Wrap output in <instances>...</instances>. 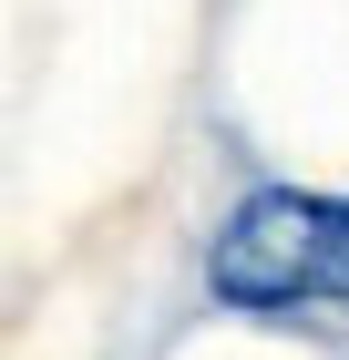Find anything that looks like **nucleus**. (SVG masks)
I'll list each match as a JSON object with an SVG mask.
<instances>
[{
  "label": "nucleus",
  "mask_w": 349,
  "mask_h": 360,
  "mask_svg": "<svg viewBox=\"0 0 349 360\" xmlns=\"http://www.w3.org/2000/svg\"><path fill=\"white\" fill-rule=\"evenodd\" d=\"M329 299L349 309V195H339V237H329Z\"/></svg>",
  "instance_id": "f03ea898"
},
{
  "label": "nucleus",
  "mask_w": 349,
  "mask_h": 360,
  "mask_svg": "<svg viewBox=\"0 0 349 360\" xmlns=\"http://www.w3.org/2000/svg\"><path fill=\"white\" fill-rule=\"evenodd\" d=\"M329 237H339V206L308 186H246L226 206L206 248V288L216 309H298V299H329Z\"/></svg>",
  "instance_id": "f257e3e1"
}]
</instances>
